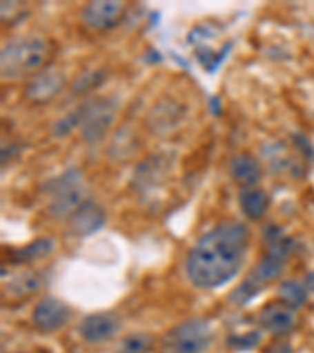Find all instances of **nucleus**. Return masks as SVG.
Instances as JSON below:
<instances>
[{
  "label": "nucleus",
  "instance_id": "obj_17",
  "mask_svg": "<svg viewBox=\"0 0 314 353\" xmlns=\"http://www.w3.org/2000/svg\"><path fill=\"white\" fill-rule=\"evenodd\" d=\"M54 250V242L48 237L35 239V241L27 243L26 247L16 250L10 254V261L14 264H28L33 261L41 259L48 256Z\"/></svg>",
  "mask_w": 314,
  "mask_h": 353
},
{
  "label": "nucleus",
  "instance_id": "obj_2",
  "mask_svg": "<svg viewBox=\"0 0 314 353\" xmlns=\"http://www.w3.org/2000/svg\"><path fill=\"white\" fill-rule=\"evenodd\" d=\"M49 55V44L39 37H21L3 46L0 54V72L3 79L13 81L24 76H33L41 71Z\"/></svg>",
  "mask_w": 314,
  "mask_h": 353
},
{
  "label": "nucleus",
  "instance_id": "obj_18",
  "mask_svg": "<svg viewBox=\"0 0 314 353\" xmlns=\"http://www.w3.org/2000/svg\"><path fill=\"white\" fill-rule=\"evenodd\" d=\"M43 278H44L43 273L28 270L13 278L5 289H7V292L11 295V297L24 299L27 295L37 292V290L41 288Z\"/></svg>",
  "mask_w": 314,
  "mask_h": 353
},
{
  "label": "nucleus",
  "instance_id": "obj_9",
  "mask_svg": "<svg viewBox=\"0 0 314 353\" xmlns=\"http://www.w3.org/2000/svg\"><path fill=\"white\" fill-rule=\"evenodd\" d=\"M71 310L70 306L63 303L61 300L54 297H46L37 303L32 312V321L41 333H54L60 330L70 321Z\"/></svg>",
  "mask_w": 314,
  "mask_h": 353
},
{
  "label": "nucleus",
  "instance_id": "obj_23",
  "mask_svg": "<svg viewBox=\"0 0 314 353\" xmlns=\"http://www.w3.org/2000/svg\"><path fill=\"white\" fill-rule=\"evenodd\" d=\"M106 81V71L104 70H90L74 79L71 83V90L74 94H84L88 91L98 88L99 85Z\"/></svg>",
  "mask_w": 314,
  "mask_h": 353
},
{
  "label": "nucleus",
  "instance_id": "obj_10",
  "mask_svg": "<svg viewBox=\"0 0 314 353\" xmlns=\"http://www.w3.org/2000/svg\"><path fill=\"white\" fill-rule=\"evenodd\" d=\"M119 325H121V322L117 316L99 312V314H90L85 317L79 325V333H81L85 343L102 344L118 333Z\"/></svg>",
  "mask_w": 314,
  "mask_h": 353
},
{
  "label": "nucleus",
  "instance_id": "obj_16",
  "mask_svg": "<svg viewBox=\"0 0 314 353\" xmlns=\"http://www.w3.org/2000/svg\"><path fill=\"white\" fill-rule=\"evenodd\" d=\"M181 115L182 110L175 104V102H171V104L167 102V104L164 105L154 107V112L150 113L148 123H150V128L156 134L168 132L171 128H175L176 124H178Z\"/></svg>",
  "mask_w": 314,
  "mask_h": 353
},
{
  "label": "nucleus",
  "instance_id": "obj_20",
  "mask_svg": "<svg viewBox=\"0 0 314 353\" xmlns=\"http://www.w3.org/2000/svg\"><path fill=\"white\" fill-rule=\"evenodd\" d=\"M277 297L279 303L288 306L293 311H297L306 303L308 290L305 286L295 281H283L277 289Z\"/></svg>",
  "mask_w": 314,
  "mask_h": 353
},
{
  "label": "nucleus",
  "instance_id": "obj_21",
  "mask_svg": "<svg viewBox=\"0 0 314 353\" xmlns=\"http://www.w3.org/2000/svg\"><path fill=\"white\" fill-rule=\"evenodd\" d=\"M85 109H87V102H82L81 105H77L76 109L66 113L65 117L57 119L52 128H50V134L57 137V139H61V137L71 134L76 128H81L85 117Z\"/></svg>",
  "mask_w": 314,
  "mask_h": 353
},
{
  "label": "nucleus",
  "instance_id": "obj_26",
  "mask_svg": "<svg viewBox=\"0 0 314 353\" xmlns=\"http://www.w3.org/2000/svg\"><path fill=\"white\" fill-rule=\"evenodd\" d=\"M264 353H294V349L286 341H277V343L267 347Z\"/></svg>",
  "mask_w": 314,
  "mask_h": 353
},
{
  "label": "nucleus",
  "instance_id": "obj_15",
  "mask_svg": "<svg viewBox=\"0 0 314 353\" xmlns=\"http://www.w3.org/2000/svg\"><path fill=\"white\" fill-rule=\"evenodd\" d=\"M239 204H241L242 214L248 220H259L269 209V196L261 189H242L239 195Z\"/></svg>",
  "mask_w": 314,
  "mask_h": 353
},
{
  "label": "nucleus",
  "instance_id": "obj_22",
  "mask_svg": "<svg viewBox=\"0 0 314 353\" xmlns=\"http://www.w3.org/2000/svg\"><path fill=\"white\" fill-rule=\"evenodd\" d=\"M154 349V336L150 333H133L119 341L115 353H151Z\"/></svg>",
  "mask_w": 314,
  "mask_h": 353
},
{
  "label": "nucleus",
  "instance_id": "obj_14",
  "mask_svg": "<svg viewBox=\"0 0 314 353\" xmlns=\"http://www.w3.org/2000/svg\"><path fill=\"white\" fill-rule=\"evenodd\" d=\"M262 237H264V243L267 247V254L286 263V259L294 252L293 239L284 234V231L277 225H267Z\"/></svg>",
  "mask_w": 314,
  "mask_h": 353
},
{
  "label": "nucleus",
  "instance_id": "obj_7",
  "mask_svg": "<svg viewBox=\"0 0 314 353\" xmlns=\"http://www.w3.org/2000/svg\"><path fill=\"white\" fill-rule=\"evenodd\" d=\"M66 77L55 68H46L30 76L24 88V98L33 104H48L61 93Z\"/></svg>",
  "mask_w": 314,
  "mask_h": 353
},
{
  "label": "nucleus",
  "instance_id": "obj_1",
  "mask_svg": "<svg viewBox=\"0 0 314 353\" xmlns=\"http://www.w3.org/2000/svg\"><path fill=\"white\" fill-rule=\"evenodd\" d=\"M250 243L248 228L224 221L206 232L187 254L186 272L197 288L215 289L231 281L242 269Z\"/></svg>",
  "mask_w": 314,
  "mask_h": 353
},
{
  "label": "nucleus",
  "instance_id": "obj_25",
  "mask_svg": "<svg viewBox=\"0 0 314 353\" xmlns=\"http://www.w3.org/2000/svg\"><path fill=\"white\" fill-rule=\"evenodd\" d=\"M293 143L297 148V151L304 156L308 162H314V145L311 143V140L308 139L305 134H293Z\"/></svg>",
  "mask_w": 314,
  "mask_h": 353
},
{
  "label": "nucleus",
  "instance_id": "obj_6",
  "mask_svg": "<svg viewBox=\"0 0 314 353\" xmlns=\"http://www.w3.org/2000/svg\"><path fill=\"white\" fill-rule=\"evenodd\" d=\"M283 269L284 261H279L271 254H266L259 261V264H256L250 270L247 278L230 295V300L237 306L248 305V301L253 300L256 295H259L267 284L275 281L282 275Z\"/></svg>",
  "mask_w": 314,
  "mask_h": 353
},
{
  "label": "nucleus",
  "instance_id": "obj_3",
  "mask_svg": "<svg viewBox=\"0 0 314 353\" xmlns=\"http://www.w3.org/2000/svg\"><path fill=\"white\" fill-rule=\"evenodd\" d=\"M43 192L50 195L48 212L57 220H70L71 215L88 201L84 173L77 167L68 168L61 174L46 181Z\"/></svg>",
  "mask_w": 314,
  "mask_h": 353
},
{
  "label": "nucleus",
  "instance_id": "obj_4",
  "mask_svg": "<svg viewBox=\"0 0 314 353\" xmlns=\"http://www.w3.org/2000/svg\"><path fill=\"white\" fill-rule=\"evenodd\" d=\"M214 333L208 321L193 319L171 328L162 338V353H204L213 344Z\"/></svg>",
  "mask_w": 314,
  "mask_h": 353
},
{
  "label": "nucleus",
  "instance_id": "obj_12",
  "mask_svg": "<svg viewBox=\"0 0 314 353\" xmlns=\"http://www.w3.org/2000/svg\"><path fill=\"white\" fill-rule=\"evenodd\" d=\"M258 323L273 336H286L295 328V314L283 303H271L259 311Z\"/></svg>",
  "mask_w": 314,
  "mask_h": 353
},
{
  "label": "nucleus",
  "instance_id": "obj_19",
  "mask_svg": "<svg viewBox=\"0 0 314 353\" xmlns=\"http://www.w3.org/2000/svg\"><path fill=\"white\" fill-rule=\"evenodd\" d=\"M164 176V159L162 157H150L140 167L135 170V187L140 190L148 189L150 185L157 184V181Z\"/></svg>",
  "mask_w": 314,
  "mask_h": 353
},
{
  "label": "nucleus",
  "instance_id": "obj_13",
  "mask_svg": "<svg viewBox=\"0 0 314 353\" xmlns=\"http://www.w3.org/2000/svg\"><path fill=\"white\" fill-rule=\"evenodd\" d=\"M230 172L233 179L241 184L244 189H250L255 184H258L261 179V165L256 159L247 154V152H242V154H237L233 157L230 163Z\"/></svg>",
  "mask_w": 314,
  "mask_h": 353
},
{
  "label": "nucleus",
  "instance_id": "obj_24",
  "mask_svg": "<svg viewBox=\"0 0 314 353\" xmlns=\"http://www.w3.org/2000/svg\"><path fill=\"white\" fill-rule=\"evenodd\" d=\"M259 341H261L259 332H248L247 334L230 336L226 341V344L230 345L231 349H236V350H250V349H255V347L259 344Z\"/></svg>",
  "mask_w": 314,
  "mask_h": 353
},
{
  "label": "nucleus",
  "instance_id": "obj_8",
  "mask_svg": "<svg viewBox=\"0 0 314 353\" xmlns=\"http://www.w3.org/2000/svg\"><path fill=\"white\" fill-rule=\"evenodd\" d=\"M124 16V5L117 0H96L85 5L81 11L82 22L93 30H107L115 27Z\"/></svg>",
  "mask_w": 314,
  "mask_h": 353
},
{
  "label": "nucleus",
  "instance_id": "obj_11",
  "mask_svg": "<svg viewBox=\"0 0 314 353\" xmlns=\"http://www.w3.org/2000/svg\"><path fill=\"white\" fill-rule=\"evenodd\" d=\"M106 223V212L104 209L93 201L84 203L76 212H74L68 225H70L71 236L76 237H85L93 234V232L99 231Z\"/></svg>",
  "mask_w": 314,
  "mask_h": 353
},
{
  "label": "nucleus",
  "instance_id": "obj_27",
  "mask_svg": "<svg viewBox=\"0 0 314 353\" xmlns=\"http://www.w3.org/2000/svg\"><path fill=\"white\" fill-rule=\"evenodd\" d=\"M16 152H18V146L16 145H10L8 148H3L2 150V163H8L11 161V157H13Z\"/></svg>",
  "mask_w": 314,
  "mask_h": 353
},
{
  "label": "nucleus",
  "instance_id": "obj_28",
  "mask_svg": "<svg viewBox=\"0 0 314 353\" xmlns=\"http://www.w3.org/2000/svg\"><path fill=\"white\" fill-rule=\"evenodd\" d=\"M305 289L308 290V292L314 294V270L310 272V273H306V276H305Z\"/></svg>",
  "mask_w": 314,
  "mask_h": 353
},
{
  "label": "nucleus",
  "instance_id": "obj_5",
  "mask_svg": "<svg viewBox=\"0 0 314 353\" xmlns=\"http://www.w3.org/2000/svg\"><path fill=\"white\" fill-rule=\"evenodd\" d=\"M85 102H87V109H85L81 134L85 143L95 146L106 139L107 130L115 121L119 101L115 96H106V98H95Z\"/></svg>",
  "mask_w": 314,
  "mask_h": 353
}]
</instances>
